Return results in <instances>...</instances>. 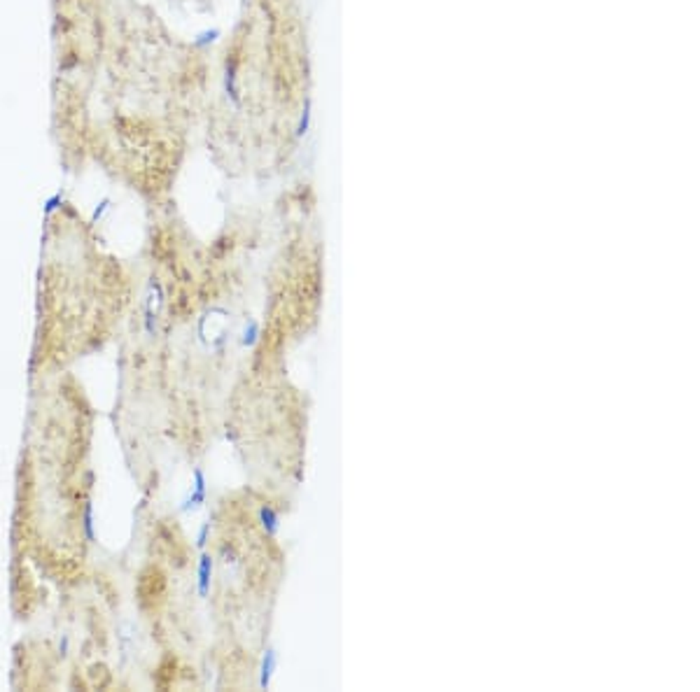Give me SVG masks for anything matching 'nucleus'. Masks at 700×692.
Here are the masks:
<instances>
[{
	"label": "nucleus",
	"instance_id": "1",
	"mask_svg": "<svg viewBox=\"0 0 700 692\" xmlns=\"http://www.w3.org/2000/svg\"><path fill=\"white\" fill-rule=\"evenodd\" d=\"M210 576H213V557L203 555L201 564H199V595L205 597L210 590Z\"/></svg>",
	"mask_w": 700,
	"mask_h": 692
},
{
	"label": "nucleus",
	"instance_id": "2",
	"mask_svg": "<svg viewBox=\"0 0 700 692\" xmlns=\"http://www.w3.org/2000/svg\"><path fill=\"white\" fill-rule=\"evenodd\" d=\"M273 669H275V653H273L271 648H269V650H267V655H264V665H262V678H260V685H262V688H267V685L271 683Z\"/></svg>",
	"mask_w": 700,
	"mask_h": 692
},
{
	"label": "nucleus",
	"instance_id": "3",
	"mask_svg": "<svg viewBox=\"0 0 700 692\" xmlns=\"http://www.w3.org/2000/svg\"><path fill=\"white\" fill-rule=\"evenodd\" d=\"M194 476H196V487H194V494L190 496V499H187L185 508L199 506V504L203 501V496H205V478H203V473H201V471H196Z\"/></svg>",
	"mask_w": 700,
	"mask_h": 692
},
{
	"label": "nucleus",
	"instance_id": "4",
	"mask_svg": "<svg viewBox=\"0 0 700 692\" xmlns=\"http://www.w3.org/2000/svg\"><path fill=\"white\" fill-rule=\"evenodd\" d=\"M260 516H262V524H264V529H267L269 534H275V529H278V516H275V511H273V508L264 506Z\"/></svg>",
	"mask_w": 700,
	"mask_h": 692
},
{
	"label": "nucleus",
	"instance_id": "5",
	"mask_svg": "<svg viewBox=\"0 0 700 692\" xmlns=\"http://www.w3.org/2000/svg\"><path fill=\"white\" fill-rule=\"evenodd\" d=\"M255 334H257V327H255V324H250V331L245 329V336H243L245 345H252V343H255Z\"/></svg>",
	"mask_w": 700,
	"mask_h": 692
},
{
	"label": "nucleus",
	"instance_id": "6",
	"mask_svg": "<svg viewBox=\"0 0 700 692\" xmlns=\"http://www.w3.org/2000/svg\"><path fill=\"white\" fill-rule=\"evenodd\" d=\"M205 536H208V524H203L201 531H199V548L205 546Z\"/></svg>",
	"mask_w": 700,
	"mask_h": 692
}]
</instances>
